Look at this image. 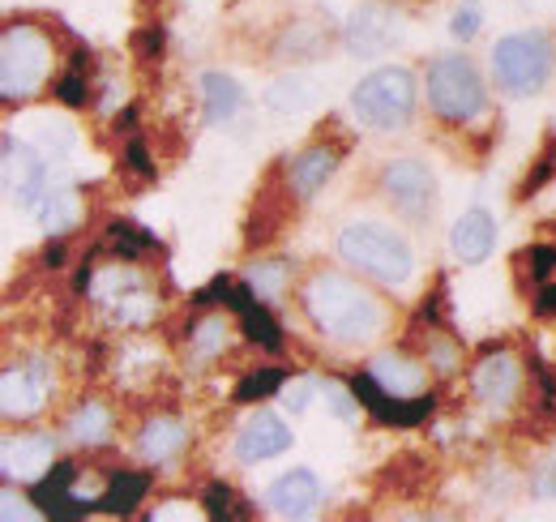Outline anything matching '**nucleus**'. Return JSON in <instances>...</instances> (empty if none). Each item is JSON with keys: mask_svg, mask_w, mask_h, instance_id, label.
Instances as JSON below:
<instances>
[{"mask_svg": "<svg viewBox=\"0 0 556 522\" xmlns=\"http://www.w3.org/2000/svg\"><path fill=\"white\" fill-rule=\"evenodd\" d=\"M351 390H355L359 407H364L368 415H377L381 424H403V428L428 420L432 407H437V394H416V398H394V394H386L372 382V373H355V377H351Z\"/></svg>", "mask_w": 556, "mask_h": 522, "instance_id": "6e6552de", "label": "nucleus"}, {"mask_svg": "<svg viewBox=\"0 0 556 522\" xmlns=\"http://www.w3.org/2000/svg\"><path fill=\"white\" fill-rule=\"evenodd\" d=\"M287 386V373L282 369H257L249 373L240 386H236V402H257V398H270L275 390Z\"/></svg>", "mask_w": 556, "mask_h": 522, "instance_id": "393cba45", "label": "nucleus"}, {"mask_svg": "<svg viewBox=\"0 0 556 522\" xmlns=\"http://www.w3.org/2000/svg\"><path fill=\"white\" fill-rule=\"evenodd\" d=\"M553 44H548V35H535V30H527V35H505V39H496V48H492V73H496V82L505 86V90H514V95H527V90H540L548 77H553Z\"/></svg>", "mask_w": 556, "mask_h": 522, "instance_id": "423d86ee", "label": "nucleus"}, {"mask_svg": "<svg viewBox=\"0 0 556 522\" xmlns=\"http://www.w3.org/2000/svg\"><path fill=\"white\" fill-rule=\"evenodd\" d=\"M300 304H304L308 322L317 326V334H326L334 343H364L386 330L381 300L339 270L308 274V283L300 287Z\"/></svg>", "mask_w": 556, "mask_h": 522, "instance_id": "f257e3e1", "label": "nucleus"}, {"mask_svg": "<svg viewBox=\"0 0 556 522\" xmlns=\"http://www.w3.org/2000/svg\"><path fill=\"white\" fill-rule=\"evenodd\" d=\"M125 159H129V167H134L138 176H154V163H150V154H146V146H141V141H129Z\"/></svg>", "mask_w": 556, "mask_h": 522, "instance_id": "e433bc0d", "label": "nucleus"}, {"mask_svg": "<svg viewBox=\"0 0 556 522\" xmlns=\"http://www.w3.org/2000/svg\"><path fill=\"white\" fill-rule=\"evenodd\" d=\"M522 390V369H518V360H514V351H492L484 356L476 369H471V394L492 407V411H501V407H509L514 398Z\"/></svg>", "mask_w": 556, "mask_h": 522, "instance_id": "9b49d317", "label": "nucleus"}, {"mask_svg": "<svg viewBox=\"0 0 556 522\" xmlns=\"http://www.w3.org/2000/svg\"><path fill=\"white\" fill-rule=\"evenodd\" d=\"M381 194H386V201H390L399 214L419 219V214L432 206L437 185H432V172H428L424 163H416V159H390L386 172H381Z\"/></svg>", "mask_w": 556, "mask_h": 522, "instance_id": "1a4fd4ad", "label": "nucleus"}, {"mask_svg": "<svg viewBox=\"0 0 556 522\" xmlns=\"http://www.w3.org/2000/svg\"><path fill=\"white\" fill-rule=\"evenodd\" d=\"M535 313H540V318H553L556 313V287L553 283H544V287L535 291Z\"/></svg>", "mask_w": 556, "mask_h": 522, "instance_id": "4c0bfd02", "label": "nucleus"}, {"mask_svg": "<svg viewBox=\"0 0 556 522\" xmlns=\"http://www.w3.org/2000/svg\"><path fill=\"white\" fill-rule=\"evenodd\" d=\"M146 493H150V475L146 471H116L108 480V493L99 497V510H108V514H134Z\"/></svg>", "mask_w": 556, "mask_h": 522, "instance_id": "412c9836", "label": "nucleus"}, {"mask_svg": "<svg viewBox=\"0 0 556 522\" xmlns=\"http://www.w3.org/2000/svg\"><path fill=\"white\" fill-rule=\"evenodd\" d=\"M339 258L355 265L359 274L386 283V287H403L416 274V258L412 245L377 223H351L339 232Z\"/></svg>", "mask_w": 556, "mask_h": 522, "instance_id": "7ed1b4c3", "label": "nucleus"}, {"mask_svg": "<svg viewBox=\"0 0 556 522\" xmlns=\"http://www.w3.org/2000/svg\"><path fill=\"white\" fill-rule=\"evenodd\" d=\"M334 167H339V150H330V146H308V150H300V154L287 163V185H291V194L304 201V197H313L330 181Z\"/></svg>", "mask_w": 556, "mask_h": 522, "instance_id": "6ab92c4d", "label": "nucleus"}, {"mask_svg": "<svg viewBox=\"0 0 556 522\" xmlns=\"http://www.w3.org/2000/svg\"><path fill=\"white\" fill-rule=\"evenodd\" d=\"M317 501H321L317 475L304 471V467L287 471L282 480L270 484V493H266V506H270V514H278V519H308L317 510Z\"/></svg>", "mask_w": 556, "mask_h": 522, "instance_id": "4468645a", "label": "nucleus"}, {"mask_svg": "<svg viewBox=\"0 0 556 522\" xmlns=\"http://www.w3.org/2000/svg\"><path fill=\"white\" fill-rule=\"evenodd\" d=\"M90 510H94L90 501H81V497H70V493H65V497L48 501V506H43L39 514H48V519H61V522H65V519H86Z\"/></svg>", "mask_w": 556, "mask_h": 522, "instance_id": "c756f323", "label": "nucleus"}, {"mask_svg": "<svg viewBox=\"0 0 556 522\" xmlns=\"http://www.w3.org/2000/svg\"><path fill=\"white\" fill-rule=\"evenodd\" d=\"M326 394H330V407H334V415H339V420H355V402H359L355 390L348 394L339 382H326Z\"/></svg>", "mask_w": 556, "mask_h": 522, "instance_id": "72a5a7b5", "label": "nucleus"}, {"mask_svg": "<svg viewBox=\"0 0 556 522\" xmlns=\"http://www.w3.org/2000/svg\"><path fill=\"white\" fill-rule=\"evenodd\" d=\"M56 95H61L70 108H81V103H86V95H90V90H86V69H81V61H73L70 73L56 82Z\"/></svg>", "mask_w": 556, "mask_h": 522, "instance_id": "c85d7f7f", "label": "nucleus"}, {"mask_svg": "<svg viewBox=\"0 0 556 522\" xmlns=\"http://www.w3.org/2000/svg\"><path fill=\"white\" fill-rule=\"evenodd\" d=\"M227 291H231V283H227V278L218 274V278L210 283L206 291H198V296H193V304H198V309H210V304H218V300H227Z\"/></svg>", "mask_w": 556, "mask_h": 522, "instance_id": "f704fd0d", "label": "nucleus"}, {"mask_svg": "<svg viewBox=\"0 0 556 522\" xmlns=\"http://www.w3.org/2000/svg\"><path fill=\"white\" fill-rule=\"evenodd\" d=\"M227 322L223 318H202L198 326L189 330V351H193V360H218L223 351H227Z\"/></svg>", "mask_w": 556, "mask_h": 522, "instance_id": "b1692460", "label": "nucleus"}, {"mask_svg": "<svg viewBox=\"0 0 556 522\" xmlns=\"http://www.w3.org/2000/svg\"><path fill=\"white\" fill-rule=\"evenodd\" d=\"M454 39H476L480 35V9L476 4H463L458 13H454Z\"/></svg>", "mask_w": 556, "mask_h": 522, "instance_id": "473e14b6", "label": "nucleus"}, {"mask_svg": "<svg viewBox=\"0 0 556 522\" xmlns=\"http://www.w3.org/2000/svg\"><path fill=\"white\" fill-rule=\"evenodd\" d=\"M227 304L236 309V318H240V326L249 334V343H257V347H266V351H278V347H282V330H278V322L266 313V304L253 296V287H231V291H227Z\"/></svg>", "mask_w": 556, "mask_h": 522, "instance_id": "a211bd4d", "label": "nucleus"}, {"mask_svg": "<svg viewBox=\"0 0 556 522\" xmlns=\"http://www.w3.org/2000/svg\"><path fill=\"white\" fill-rule=\"evenodd\" d=\"M73 219H77V201L70 194H48V201H43V223L52 232H65Z\"/></svg>", "mask_w": 556, "mask_h": 522, "instance_id": "cd10ccee", "label": "nucleus"}, {"mask_svg": "<svg viewBox=\"0 0 556 522\" xmlns=\"http://www.w3.org/2000/svg\"><path fill=\"white\" fill-rule=\"evenodd\" d=\"M368 373H372V382L381 386L386 394H394V398H416V394H428V369L412 360V356H403V351H381L372 364H368Z\"/></svg>", "mask_w": 556, "mask_h": 522, "instance_id": "2eb2a0df", "label": "nucleus"}, {"mask_svg": "<svg viewBox=\"0 0 556 522\" xmlns=\"http://www.w3.org/2000/svg\"><path fill=\"white\" fill-rule=\"evenodd\" d=\"M249 287H253V296H262V300H275L278 291L287 287V265H282V261L253 265V270H249Z\"/></svg>", "mask_w": 556, "mask_h": 522, "instance_id": "bb28decb", "label": "nucleus"}, {"mask_svg": "<svg viewBox=\"0 0 556 522\" xmlns=\"http://www.w3.org/2000/svg\"><path fill=\"white\" fill-rule=\"evenodd\" d=\"M282 398H287L291 411H304L308 398H313V382H291V386H282Z\"/></svg>", "mask_w": 556, "mask_h": 522, "instance_id": "c9c22d12", "label": "nucleus"}, {"mask_svg": "<svg viewBox=\"0 0 556 522\" xmlns=\"http://www.w3.org/2000/svg\"><path fill=\"white\" fill-rule=\"evenodd\" d=\"M70 437L77 446H99L112 437V411L99 402V398H86L70 420Z\"/></svg>", "mask_w": 556, "mask_h": 522, "instance_id": "5701e85b", "label": "nucleus"}, {"mask_svg": "<svg viewBox=\"0 0 556 522\" xmlns=\"http://www.w3.org/2000/svg\"><path fill=\"white\" fill-rule=\"evenodd\" d=\"M202 99H206V121H210V125L231 121V116L240 112V103H244L240 86H236L227 73H206V77H202Z\"/></svg>", "mask_w": 556, "mask_h": 522, "instance_id": "4be33fe9", "label": "nucleus"}, {"mask_svg": "<svg viewBox=\"0 0 556 522\" xmlns=\"http://www.w3.org/2000/svg\"><path fill=\"white\" fill-rule=\"evenodd\" d=\"M108 232H112V249H116L125 261H134V258H141L146 249H154V236L141 232V227H134V223H112Z\"/></svg>", "mask_w": 556, "mask_h": 522, "instance_id": "a878e982", "label": "nucleus"}, {"mask_svg": "<svg viewBox=\"0 0 556 522\" xmlns=\"http://www.w3.org/2000/svg\"><path fill=\"white\" fill-rule=\"evenodd\" d=\"M231 506H236L231 488H227V484H210L206 488V514L210 519H231V514H236Z\"/></svg>", "mask_w": 556, "mask_h": 522, "instance_id": "7c9ffc66", "label": "nucleus"}, {"mask_svg": "<svg viewBox=\"0 0 556 522\" xmlns=\"http://www.w3.org/2000/svg\"><path fill=\"white\" fill-rule=\"evenodd\" d=\"M527 270H531L535 278H548L556 270V245H535V249H527Z\"/></svg>", "mask_w": 556, "mask_h": 522, "instance_id": "2f4dec72", "label": "nucleus"}, {"mask_svg": "<svg viewBox=\"0 0 556 522\" xmlns=\"http://www.w3.org/2000/svg\"><path fill=\"white\" fill-rule=\"evenodd\" d=\"M351 108L372 129H399L416 112V77L407 69H377L351 90Z\"/></svg>", "mask_w": 556, "mask_h": 522, "instance_id": "39448f33", "label": "nucleus"}, {"mask_svg": "<svg viewBox=\"0 0 556 522\" xmlns=\"http://www.w3.org/2000/svg\"><path fill=\"white\" fill-rule=\"evenodd\" d=\"M141 48H146V52H159V48H163V30H150V35L141 39Z\"/></svg>", "mask_w": 556, "mask_h": 522, "instance_id": "58836bf2", "label": "nucleus"}, {"mask_svg": "<svg viewBox=\"0 0 556 522\" xmlns=\"http://www.w3.org/2000/svg\"><path fill=\"white\" fill-rule=\"evenodd\" d=\"M52 39L30 22H9L0 35V95L9 103L30 99L52 77Z\"/></svg>", "mask_w": 556, "mask_h": 522, "instance_id": "f03ea898", "label": "nucleus"}, {"mask_svg": "<svg viewBox=\"0 0 556 522\" xmlns=\"http://www.w3.org/2000/svg\"><path fill=\"white\" fill-rule=\"evenodd\" d=\"M492 245H496V223H492L488 210H467V214L454 223V232H450L454 258L467 261V265H480V261L492 253Z\"/></svg>", "mask_w": 556, "mask_h": 522, "instance_id": "f3484780", "label": "nucleus"}, {"mask_svg": "<svg viewBox=\"0 0 556 522\" xmlns=\"http://www.w3.org/2000/svg\"><path fill=\"white\" fill-rule=\"evenodd\" d=\"M394 39H399V26H394V13H390V9L368 4V9H359V13L351 17V26H348V48H351V52L377 57V52H386Z\"/></svg>", "mask_w": 556, "mask_h": 522, "instance_id": "dca6fc26", "label": "nucleus"}, {"mask_svg": "<svg viewBox=\"0 0 556 522\" xmlns=\"http://www.w3.org/2000/svg\"><path fill=\"white\" fill-rule=\"evenodd\" d=\"M56 458V442L43 433H13L0 446V467H4V484H39L52 471Z\"/></svg>", "mask_w": 556, "mask_h": 522, "instance_id": "9d476101", "label": "nucleus"}, {"mask_svg": "<svg viewBox=\"0 0 556 522\" xmlns=\"http://www.w3.org/2000/svg\"><path fill=\"white\" fill-rule=\"evenodd\" d=\"M52 394V373L39 360L26 364H9L0 377V398H4V420H30L43 411Z\"/></svg>", "mask_w": 556, "mask_h": 522, "instance_id": "0eeeda50", "label": "nucleus"}, {"mask_svg": "<svg viewBox=\"0 0 556 522\" xmlns=\"http://www.w3.org/2000/svg\"><path fill=\"white\" fill-rule=\"evenodd\" d=\"M185 446H189V428L176 415H154L138 433V450L146 462H172Z\"/></svg>", "mask_w": 556, "mask_h": 522, "instance_id": "aec40b11", "label": "nucleus"}, {"mask_svg": "<svg viewBox=\"0 0 556 522\" xmlns=\"http://www.w3.org/2000/svg\"><path fill=\"white\" fill-rule=\"evenodd\" d=\"M424 95H428V108L450 121V125H467L484 112L488 90L480 69L463 57H441L428 65V77H424Z\"/></svg>", "mask_w": 556, "mask_h": 522, "instance_id": "20e7f679", "label": "nucleus"}, {"mask_svg": "<svg viewBox=\"0 0 556 522\" xmlns=\"http://www.w3.org/2000/svg\"><path fill=\"white\" fill-rule=\"evenodd\" d=\"M43 163L35 159L30 146H17L13 137H4V194L13 206H35L43 197Z\"/></svg>", "mask_w": 556, "mask_h": 522, "instance_id": "f8f14e48", "label": "nucleus"}, {"mask_svg": "<svg viewBox=\"0 0 556 522\" xmlns=\"http://www.w3.org/2000/svg\"><path fill=\"white\" fill-rule=\"evenodd\" d=\"M287 446H291V428L275 411H253L236 433V455L244 462H266V458L282 455Z\"/></svg>", "mask_w": 556, "mask_h": 522, "instance_id": "ddd939ff", "label": "nucleus"}]
</instances>
